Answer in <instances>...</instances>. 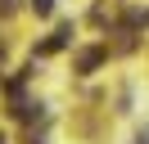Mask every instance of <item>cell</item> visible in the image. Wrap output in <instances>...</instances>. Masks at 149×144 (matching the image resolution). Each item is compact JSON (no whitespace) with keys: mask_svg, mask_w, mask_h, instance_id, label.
<instances>
[{"mask_svg":"<svg viewBox=\"0 0 149 144\" xmlns=\"http://www.w3.org/2000/svg\"><path fill=\"white\" fill-rule=\"evenodd\" d=\"M32 9H36V14H50V9H54V0H32Z\"/></svg>","mask_w":149,"mask_h":144,"instance_id":"obj_1","label":"cell"},{"mask_svg":"<svg viewBox=\"0 0 149 144\" xmlns=\"http://www.w3.org/2000/svg\"><path fill=\"white\" fill-rule=\"evenodd\" d=\"M136 144H149V131H140V135H136Z\"/></svg>","mask_w":149,"mask_h":144,"instance_id":"obj_2","label":"cell"}]
</instances>
